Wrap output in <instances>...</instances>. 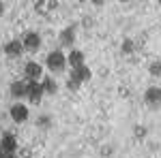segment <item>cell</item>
I'll use <instances>...</instances> for the list:
<instances>
[{"instance_id": "8992f818", "label": "cell", "mask_w": 161, "mask_h": 158, "mask_svg": "<svg viewBox=\"0 0 161 158\" xmlns=\"http://www.w3.org/2000/svg\"><path fill=\"white\" fill-rule=\"evenodd\" d=\"M9 115H11L13 122L24 124V122L28 120V107L22 105V103H15V105H11V109H9Z\"/></svg>"}, {"instance_id": "9c48e42d", "label": "cell", "mask_w": 161, "mask_h": 158, "mask_svg": "<svg viewBox=\"0 0 161 158\" xmlns=\"http://www.w3.org/2000/svg\"><path fill=\"white\" fill-rule=\"evenodd\" d=\"M90 77H92V71L88 69L86 64H84V66H80V69H75V71H71V79H75L77 84L90 81Z\"/></svg>"}, {"instance_id": "ac0fdd59", "label": "cell", "mask_w": 161, "mask_h": 158, "mask_svg": "<svg viewBox=\"0 0 161 158\" xmlns=\"http://www.w3.org/2000/svg\"><path fill=\"white\" fill-rule=\"evenodd\" d=\"M120 47H123V54H131V51L136 49V47H133V41H131V38H125Z\"/></svg>"}, {"instance_id": "7a4b0ae2", "label": "cell", "mask_w": 161, "mask_h": 158, "mask_svg": "<svg viewBox=\"0 0 161 158\" xmlns=\"http://www.w3.org/2000/svg\"><path fill=\"white\" fill-rule=\"evenodd\" d=\"M41 96H43L41 81H28V79H26V98H28L32 105H39V103H41Z\"/></svg>"}, {"instance_id": "3957f363", "label": "cell", "mask_w": 161, "mask_h": 158, "mask_svg": "<svg viewBox=\"0 0 161 158\" xmlns=\"http://www.w3.org/2000/svg\"><path fill=\"white\" fill-rule=\"evenodd\" d=\"M22 47H24L26 51H39V47H41V34L35 32V30L26 32L24 38H22Z\"/></svg>"}, {"instance_id": "52a82bcc", "label": "cell", "mask_w": 161, "mask_h": 158, "mask_svg": "<svg viewBox=\"0 0 161 158\" xmlns=\"http://www.w3.org/2000/svg\"><path fill=\"white\" fill-rule=\"evenodd\" d=\"M144 100L148 103L150 107H159V105H161V88H157V85L146 88V92H144Z\"/></svg>"}, {"instance_id": "7c38bea8", "label": "cell", "mask_w": 161, "mask_h": 158, "mask_svg": "<svg viewBox=\"0 0 161 158\" xmlns=\"http://www.w3.org/2000/svg\"><path fill=\"white\" fill-rule=\"evenodd\" d=\"M11 94H13V98H24L26 96V79L13 81L11 84Z\"/></svg>"}, {"instance_id": "30bf717a", "label": "cell", "mask_w": 161, "mask_h": 158, "mask_svg": "<svg viewBox=\"0 0 161 158\" xmlns=\"http://www.w3.org/2000/svg\"><path fill=\"white\" fill-rule=\"evenodd\" d=\"M58 41H60L62 47H73V43H75V30L71 28V26H69V28H64V30H60Z\"/></svg>"}, {"instance_id": "277c9868", "label": "cell", "mask_w": 161, "mask_h": 158, "mask_svg": "<svg viewBox=\"0 0 161 158\" xmlns=\"http://www.w3.org/2000/svg\"><path fill=\"white\" fill-rule=\"evenodd\" d=\"M17 152V139L15 135L4 133L2 139H0V154H15Z\"/></svg>"}, {"instance_id": "5bb4252c", "label": "cell", "mask_w": 161, "mask_h": 158, "mask_svg": "<svg viewBox=\"0 0 161 158\" xmlns=\"http://www.w3.org/2000/svg\"><path fill=\"white\" fill-rule=\"evenodd\" d=\"M54 9H56V2H35V11L39 15H47Z\"/></svg>"}, {"instance_id": "5b68a950", "label": "cell", "mask_w": 161, "mask_h": 158, "mask_svg": "<svg viewBox=\"0 0 161 158\" xmlns=\"http://www.w3.org/2000/svg\"><path fill=\"white\" fill-rule=\"evenodd\" d=\"M24 75H26V79L28 81H39L41 77H43V66L41 64H37V62H26V66H24Z\"/></svg>"}, {"instance_id": "ba28073f", "label": "cell", "mask_w": 161, "mask_h": 158, "mask_svg": "<svg viewBox=\"0 0 161 158\" xmlns=\"http://www.w3.org/2000/svg\"><path fill=\"white\" fill-rule=\"evenodd\" d=\"M67 64L71 66V71L80 69V66H84V54H82L80 49H71L69 56H67Z\"/></svg>"}, {"instance_id": "ffe728a7", "label": "cell", "mask_w": 161, "mask_h": 158, "mask_svg": "<svg viewBox=\"0 0 161 158\" xmlns=\"http://www.w3.org/2000/svg\"><path fill=\"white\" fill-rule=\"evenodd\" d=\"M80 85H82V84H77L75 79H71V77H69V81H67V88H69V90H77Z\"/></svg>"}, {"instance_id": "9a60e30c", "label": "cell", "mask_w": 161, "mask_h": 158, "mask_svg": "<svg viewBox=\"0 0 161 158\" xmlns=\"http://www.w3.org/2000/svg\"><path fill=\"white\" fill-rule=\"evenodd\" d=\"M15 156L17 158H32V150H30V147H19V150L15 152Z\"/></svg>"}, {"instance_id": "44dd1931", "label": "cell", "mask_w": 161, "mask_h": 158, "mask_svg": "<svg viewBox=\"0 0 161 158\" xmlns=\"http://www.w3.org/2000/svg\"><path fill=\"white\" fill-rule=\"evenodd\" d=\"M118 92H120V94H123V96H129V90H127V88H120V90H118Z\"/></svg>"}, {"instance_id": "e0dca14e", "label": "cell", "mask_w": 161, "mask_h": 158, "mask_svg": "<svg viewBox=\"0 0 161 158\" xmlns=\"http://www.w3.org/2000/svg\"><path fill=\"white\" fill-rule=\"evenodd\" d=\"M148 71H150V75H153V77H159V75H161V62L159 60L153 62V64L148 66Z\"/></svg>"}, {"instance_id": "6da1fadb", "label": "cell", "mask_w": 161, "mask_h": 158, "mask_svg": "<svg viewBox=\"0 0 161 158\" xmlns=\"http://www.w3.org/2000/svg\"><path fill=\"white\" fill-rule=\"evenodd\" d=\"M45 64H47V69H50L52 73H62L64 66H67V56L62 54V49H54V51L47 54Z\"/></svg>"}, {"instance_id": "d6986e66", "label": "cell", "mask_w": 161, "mask_h": 158, "mask_svg": "<svg viewBox=\"0 0 161 158\" xmlns=\"http://www.w3.org/2000/svg\"><path fill=\"white\" fill-rule=\"evenodd\" d=\"M133 133H136L137 139H144V137H146V128H144V126H136V128H133Z\"/></svg>"}, {"instance_id": "7402d4cb", "label": "cell", "mask_w": 161, "mask_h": 158, "mask_svg": "<svg viewBox=\"0 0 161 158\" xmlns=\"http://www.w3.org/2000/svg\"><path fill=\"white\" fill-rule=\"evenodd\" d=\"M2 13H4V4L0 2V15H2Z\"/></svg>"}, {"instance_id": "8fae6325", "label": "cell", "mask_w": 161, "mask_h": 158, "mask_svg": "<svg viewBox=\"0 0 161 158\" xmlns=\"http://www.w3.org/2000/svg\"><path fill=\"white\" fill-rule=\"evenodd\" d=\"M22 51H24L22 41H9V43L4 45V54H7L9 58H17V56H22Z\"/></svg>"}, {"instance_id": "2e32d148", "label": "cell", "mask_w": 161, "mask_h": 158, "mask_svg": "<svg viewBox=\"0 0 161 158\" xmlns=\"http://www.w3.org/2000/svg\"><path fill=\"white\" fill-rule=\"evenodd\" d=\"M37 126H39V128H50V126H52L50 115H41V118L37 120Z\"/></svg>"}, {"instance_id": "4fadbf2b", "label": "cell", "mask_w": 161, "mask_h": 158, "mask_svg": "<svg viewBox=\"0 0 161 158\" xmlns=\"http://www.w3.org/2000/svg\"><path fill=\"white\" fill-rule=\"evenodd\" d=\"M41 88H43V92H47V94H56V92H58V84L54 81V77H43V79H41Z\"/></svg>"}]
</instances>
